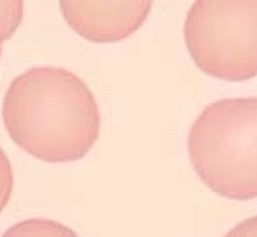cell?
<instances>
[{
  "instance_id": "obj_1",
  "label": "cell",
  "mask_w": 257,
  "mask_h": 237,
  "mask_svg": "<svg viewBox=\"0 0 257 237\" xmlns=\"http://www.w3.org/2000/svg\"><path fill=\"white\" fill-rule=\"evenodd\" d=\"M2 120L12 142L47 163L76 162L94 147L99 106L89 86L61 67H32L9 86Z\"/></svg>"
},
{
  "instance_id": "obj_2",
  "label": "cell",
  "mask_w": 257,
  "mask_h": 237,
  "mask_svg": "<svg viewBox=\"0 0 257 237\" xmlns=\"http://www.w3.org/2000/svg\"><path fill=\"white\" fill-rule=\"evenodd\" d=\"M188 155L213 193L230 200L257 199V98L208 104L188 132Z\"/></svg>"
},
{
  "instance_id": "obj_3",
  "label": "cell",
  "mask_w": 257,
  "mask_h": 237,
  "mask_svg": "<svg viewBox=\"0 0 257 237\" xmlns=\"http://www.w3.org/2000/svg\"><path fill=\"white\" fill-rule=\"evenodd\" d=\"M183 37L205 74L224 81L257 76V0H195Z\"/></svg>"
},
{
  "instance_id": "obj_4",
  "label": "cell",
  "mask_w": 257,
  "mask_h": 237,
  "mask_svg": "<svg viewBox=\"0 0 257 237\" xmlns=\"http://www.w3.org/2000/svg\"><path fill=\"white\" fill-rule=\"evenodd\" d=\"M61 12L77 36L111 44L133 36L148 19L153 0H59Z\"/></svg>"
},
{
  "instance_id": "obj_5",
  "label": "cell",
  "mask_w": 257,
  "mask_h": 237,
  "mask_svg": "<svg viewBox=\"0 0 257 237\" xmlns=\"http://www.w3.org/2000/svg\"><path fill=\"white\" fill-rule=\"evenodd\" d=\"M24 17V0H0V29L6 39L16 34Z\"/></svg>"
},
{
  "instance_id": "obj_6",
  "label": "cell",
  "mask_w": 257,
  "mask_h": 237,
  "mask_svg": "<svg viewBox=\"0 0 257 237\" xmlns=\"http://www.w3.org/2000/svg\"><path fill=\"white\" fill-rule=\"evenodd\" d=\"M14 188V172L11 160L7 158V155L4 153V150L0 148V212L6 209V205L11 200Z\"/></svg>"
},
{
  "instance_id": "obj_7",
  "label": "cell",
  "mask_w": 257,
  "mask_h": 237,
  "mask_svg": "<svg viewBox=\"0 0 257 237\" xmlns=\"http://www.w3.org/2000/svg\"><path fill=\"white\" fill-rule=\"evenodd\" d=\"M16 232H22V234H57V232H64V234H74L69 229H64L61 225H54L51 220H26L19 227H12L7 234H16Z\"/></svg>"
},
{
  "instance_id": "obj_8",
  "label": "cell",
  "mask_w": 257,
  "mask_h": 237,
  "mask_svg": "<svg viewBox=\"0 0 257 237\" xmlns=\"http://www.w3.org/2000/svg\"><path fill=\"white\" fill-rule=\"evenodd\" d=\"M229 235H257V215L230 229Z\"/></svg>"
},
{
  "instance_id": "obj_9",
  "label": "cell",
  "mask_w": 257,
  "mask_h": 237,
  "mask_svg": "<svg viewBox=\"0 0 257 237\" xmlns=\"http://www.w3.org/2000/svg\"><path fill=\"white\" fill-rule=\"evenodd\" d=\"M4 41H7V39H6V36H4L2 29H0V54H2V42Z\"/></svg>"
}]
</instances>
